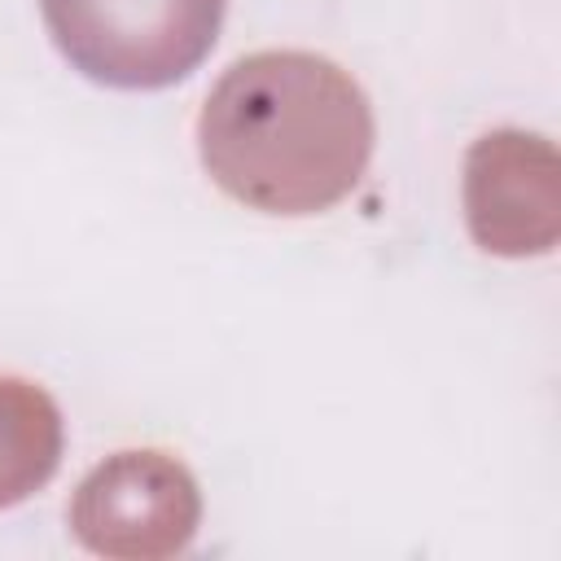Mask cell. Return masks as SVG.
Returning <instances> with one entry per match:
<instances>
[{"label": "cell", "instance_id": "6da1fadb", "mask_svg": "<svg viewBox=\"0 0 561 561\" xmlns=\"http://www.w3.org/2000/svg\"><path fill=\"white\" fill-rule=\"evenodd\" d=\"M57 48L92 79L162 88L215 44L224 0H44Z\"/></svg>", "mask_w": 561, "mask_h": 561}]
</instances>
